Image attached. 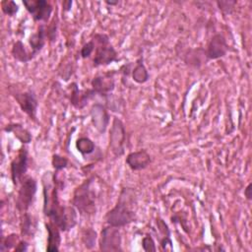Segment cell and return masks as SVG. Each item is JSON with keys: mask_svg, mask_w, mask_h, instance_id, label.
<instances>
[{"mask_svg": "<svg viewBox=\"0 0 252 252\" xmlns=\"http://www.w3.org/2000/svg\"><path fill=\"white\" fill-rule=\"evenodd\" d=\"M70 103L77 109H83L88 104L90 99L95 95L93 89L81 90L79 89L78 84L75 82L70 85Z\"/></svg>", "mask_w": 252, "mask_h": 252, "instance_id": "5bb4252c", "label": "cell"}, {"mask_svg": "<svg viewBox=\"0 0 252 252\" xmlns=\"http://www.w3.org/2000/svg\"><path fill=\"white\" fill-rule=\"evenodd\" d=\"M20 184L21 186L18 191L15 206L19 213L24 214L28 212V210L33 204L35 194L37 191V182L33 177L26 175L22 179Z\"/></svg>", "mask_w": 252, "mask_h": 252, "instance_id": "5b68a950", "label": "cell"}, {"mask_svg": "<svg viewBox=\"0 0 252 252\" xmlns=\"http://www.w3.org/2000/svg\"><path fill=\"white\" fill-rule=\"evenodd\" d=\"M251 187H252V184L249 183V184L246 186V188L244 189V196H245V198H246L248 201H250V200L252 199V189H251Z\"/></svg>", "mask_w": 252, "mask_h": 252, "instance_id": "836d02e7", "label": "cell"}, {"mask_svg": "<svg viewBox=\"0 0 252 252\" xmlns=\"http://www.w3.org/2000/svg\"><path fill=\"white\" fill-rule=\"evenodd\" d=\"M126 143V129L124 123L117 117H114L109 131V148L116 158L124 155Z\"/></svg>", "mask_w": 252, "mask_h": 252, "instance_id": "52a82bcc", "label": "cell"}, {"mask_svg": "<svg viewBox=\"0 0 252 252\" xmlns=\"http://www.w3.org/2000/svg\"><path fill=\"white\" fill-rule=\"evenodd\" d=\"M228 47L229 46L226 42V38L224 37V35L220 32L215 33L210 39L207 49H205L208 61L217 60L224 57L229 50Z\"/></svg>", "mask_w": 252, "mask_h": 252, "instance_id": "7c38bea8", "label": "cell"}, {"mask_svg": "<svg viewBox=\"0 0 252 252\" xmlns=\"http://www.w3.org/2000/svg\"><path fill=\"white\" fill-rule=\"evenodd\" d=\"M76 148L80 154L86 156L94 152L95 145L90 138L81 137L76 141Z\"/></svg>", "mask_w": 252, "mask_h": 252, "instance_id": "cb8c5ba5", "label": "cell"}, {"mask_svg": "<svg viewBox=\"0 0 252 252\" xmlns=\"http://www.w3.org/2000/svg\"><path fill=\"white\" fill-rule=\"evenodd\" d=\"M99 250L103 252L123 251L122 235L119 227L107 224L100 231Z\"/></svg>", "mask_w": 252, "mask_h": 252, "instance_id": "8992f818", "label": "cell"}, {"mask_svg": "<svg viewBox=\"0 0 252 252\" xmlns=\"http://www.w3.org/2000/svg\"><path fill=\"white\" fill-rule=\"evenodd\" d=\"M184 61L185 63L191 66L199 68L201 65H203L204 63L206 64V62H208L205 49L202 47L195 48V49H188L187 52L185 53Z\"/></svg>", "mask_w": 252, "mask_h": 252, "instance_id": "d6986e66", "label": "cell"}, {"mask_svg": "<svg viewBox=\"0 0 252 252\" xmlns=\"http://www.w3.org/2000/svg\"><path fill=\"white\" fill-rule=\"evenodd\" d=\"M131 76H132V80L137 84H144L149 80L150 75L144 64L143 57H140L139 59H137L135 65L133 66Z\"/></svg>", "mask_w": 252, "mask_h": 252, "instance_id": "44dd1931", "label": "cell"}, {"mask_svg": "<svg viewBox=\"0 0 252 252\" xmlns=\"http://www.w3.org/2000/svg\"><path fill=\"white\" fill-rule=\"evenodd\" d=\"M4 131L7 133H13V135L24 145L32 142V136L31 132L20 123H9L4 127Z\"/></svg>", "mask_w": 252, "mask_h": 252, "instance_id": "ac0fdd59", "label": "cell"}, {"mask_svg": "<svg viewBox=\"0 0 252 252\" xmlns=\"http://www.w3.org/2000/svg\"><path fill=\"white\" fill-rule=\"evenodd\" d=\"M1 9L5 15L9 17H13L18 13L19 6L18 4H16V2L12 0H3L1 2Z\"/></svg>", "mask_w": 252, "mask_h": 252, "instance_id": "4316f807", "label": "cell"}, {"mask_svg": "<svg viewBox=\"0 0 252 252\" xmlns=\"http://www.w3.org/2000/svg\"><path fill=\"white\" fill-rule=\"evenodd\" d=\"M125 162L130 169L134 171H138V170H143L147 168L152 162V158L150 154L147 152V150L142 149V150L128 154L126 157Z\"/></svg>", "mask_w": 252, "mask_h": 252, "instance_id": "9a60e30c", "label": "cell"}, {"mask_svg": "<svg viewBox=\"0 0 252 252\" xmlns=\"http://www.w3.org/2000/svg\"><path fill=\"white\" fill-rule=\"evenodd\" d=\"M95 176H91L74 191L71 204L82 217H91L96 213V190L94 188Z\"/></svg>", "mask_w": 252, "mask_h": 252, "instance_id": "3957f363", "label": "cell"}, {"mask_svg": "<svg viewBox=\"0 0 252 252\" xmlns=\"http://www.w3.org/2000/svg\"><path fill=\"white\" fill-rule=\"evenodd\" d=\"M47 40L46 34V26L44 24H40L37 28V31L32 33L29 38V43L32 48V53L33 58L41 51L45 42Z\"/></svg>", "mask_w": 252, "mask_h": 252, "instance_id": "e0dca14e", "label": "cell"}, {"mask_svg": "<svg viewBox=\"0 0 252 252\" xmlns=\"http://www.w3.org/2000/svg\"><path fill=\"white\" fill-rule=\"evenodd\" d=\"M29 168V152L26 146L20 148L17 156L12 159L10 163L11 179L15 186H18L22 179L27 175Z\"/></svg>", "mask_w": 252, "mask_h": 252, "instance_id": "9c48e42d", "label": "cell"}, {"mask_svg": "<svg viewBox=\"0 0 252 252\" xmlns=\"http://www.w3.org/2000/svg\"><path fill=\"white\" fill-rule=\"evenodd\" d=\"M23 5L34 22L47 23L53 11L52 5L46 0H24Z\"/></svg>", "mask_w": 252, "mask_h": 252, "instance_id": "30bf717a", "label": "cell"}, {"mask_svg": "<svg viewBox=\"0 0 252 252\" xmlns=\"http://www.w3.org/2000/svg\"><path fill=\"white\" fill-rule=\"evenodd\" d=\"M20 227H21V235L23 237L24 236L32 237L36 230V221L33 220L32 216H31L28 212H26L22 214Z\"/></svg>", "mask_w": 252, "mask_h": 252, "instance_id": "7402d4cb", "label": "cell"}, {"mask_svg": "<svg viewBox=\"0 0 252 252\" xmlns=\"http://www.w3.org/2000/svg\"><path fill=\"white\" fill-rule=\"evenodd\" d=\"M96 47L94 48V56L93 59V66H105L112 62H117L118 53L109 41V36L105 33H94L92 39ZM95 46V45H94Z\"/></svg>", "mask_w": 252, "mask_h": 252, "instance_id": "277c9868", "label": "cell"}, {"mask_svg": "<svg viewBox=\"0 0 252 252\" xmlns=\"http://www.w3.org/2000/svg\"><path fill=\"white\" fill-rule=\"evenodd\" d=\"M29 248V243L26 240H20L16 247L14 248L15 251H27Z\"/></svg>", "mask_w": 252, "mask_h": 252, "instance_id": "d6a6232c", "label": "cell"}, {"mask_svg": "<svg viewBox=\"0 0 252 252\" xmlns=\"http://www.w3.org/2000/svg\"><path fill=\"white\" fill-rule=\"evenodd\" d=\"M90 114L94 127L100 134H103L109 124V114L105 106L99 102H95L94 104H93Z\"/></svg>", "mask_w": 252, "mask_h": 252, "instance_id": "4fadbf2b", "label": "cell"}, {"mask_svg": "<svg viewBox=\"0 0 252 252\" xmlns=\"http://www.w3.org/2000/svg\"><path fill=\"white\" fill-rule=\"evenodd\" d=\"M11 54L15 60L22 63H27L33 59L32 53L27 50L25 44L21 40H17L13 44L11 49Z\"/></svg>", "mask_w": 252, "mask_h": 252, "instance_id": "ffe728a7", "label": "cell"}, {"mask_svg": "<svg viewBox=\"0 0 252 252\" xmlns=\"http://www.w3.org/2000/svg\"><path fill=\"white\" fill-rule=\"evenodd\" d=\"M142 246H143V249L147 252L157 251L156 242H155V240L153 239V237L151 235L144 236V238L142 239Z\"/></svg>", "mask_w": 252, "mask_h": 252, "instance_id": "4dcf8cb0", "label": "cell"}, {"mask_svg": "<svg viewBox=\"0 0 252 252\" xmlns=\"http://www.w3.org/2000/svg\"><path fill=\"white\" fill-rule=\"evenodd\" d=\"M51 163H52V166L55 169V171L59 172L60 170H62V169L67 167V165L69 163V160H68L67 158H65L63 156H60L58 154H54L52 156Z\"/></svg>", "mask_w": 252, "mask_h": 252, "instance_id": "f1b7e54d", "label": "cell"}, {"mask_svg": "<svg viewBox=\"0 0 252 252\" xmlns=\"http://www.w3.org/2000/svg\"><path fill=\"white\" fill-rule=\"evenodd\" d=\"M47 230V246L46 250L48 252H57L60 249L61 244V230L52 221H47L44 223Z\"/></svg>", "mask_w": 252, "mask_h": 252, "instance_id": "2e32d148", "label": "cell"}, {"mask_svg": "<svg viewBox=\"0 0 252 252\" xmlns=\"http://www.w3.org/2000/svg\"><path fill=\"white\" fill-rule=\"evenodd\" d=\"M19 237L20 236L16 233H11V234L7 235L6 237H2L1 238V247H0L1 252H4L6 250H10L13 247L15 248L16 245L18 244V242L20 241Z\"/></svg>", "mask_w": 252, "mask_h": 252, "instance_id": "484cf974", "label": "cell"}, {"mask_svg": "<svg viewBox=\"0 0 252 252\" xmlns=\"http://www.w3.org/2000/svg\"><path fill=\"white\" fill-rule=\"evenodd\" d=\"M12 96L15 98L17 103L23 112H25L32 121L37 122V107L38 100L33 91L28 90L26 92L12 93Z\"/></svg>", "mask_w": 252, "mask_h": 252, "instance_id": "ba28073f", "label": "cell"}, {"mask_svg": "<svg viewBox=\"0 0 252 252\" xmlns=\"http://www.w3.org/2000/svg\"><path fill=\"white\" fill-rule=\"evenodd\" d=\"M97 238V233L93 228H87L82 236V241L84 243V246L87 249H93L95 245V241Z\"/></svg>", "mask_w": 252, "mask_h": 252, "instance_id": "d4e9b609", "label": "cell"}, {"mask_svg": "<svg viewBox=\"0 0 252 252\" xmlns=\"http://www.w3.org/2000/svg\"><path fill=\"white\" fill-rule=\"evenodd\" d=\"M157 225L161 234V238L159 240V244L162 250H166V245H169L172 248V241L170 239V230L167 224L160 218L157 219Z\"/></svg>", "mask_w": 252, "mask_h": 252, "instance_id": "603a6c76", "label": "cell"}, {"mask_svg": "<svg viewBox=\"0 0 252 252\" xmlns=\"http://www.w3.org/2000/svg\"><path fill=\"white\" fill-rule=\"evenodd\" d=\"M115 74L116 72L109 71L94 77L91 85L95 94H99L102 97H107L108 95H110L115 88Z\"/></svg>", "mask_w": 252, "mask_h": 252, "instance_id": "8fae6325", "label": "cell"}, {"mask_svg": "<svg viewBox=\"0 0 252 252\" xmlns=\"http://www.w3.org/2000/svg\"><path fill=\"white\" fill-rule=\"evenodd\" d=\"M72 6V1H63L62 2V7L64 11H70Z\"/></svg>", "mask_w": 252, "mask_h": 252, "instance_id": "e575fe53", "label": "cell"}, {"mask_svg": "<svg viewBox=\"0 0 252 252\" xmlns=\"http://www.w3.org/2000/svg\"><path fill=\"white\" fill-rule=\"evenodd\" d=\"M94 48H95V46H94V41H93V40L88 41L87 43H85V44L83 45V47H82V49H81V51H80L81 57L84 58V59H85V58H89V57L92 55V53L94 52Z\"/></svg>", "mask_w": 252, "mask_h": 252, "instance_id": "1f68e13d", "label": "cell"}, {"mask_svg": "<svg viewBox=\"0 0 252 252\" xmlns=\"http://www.w3.org/2000/svg\"><path fill=\"white\" fill-rule=\"evenodd\" d=\"M136 191L129 187H123L120 191L116 205L105 214V222L112 226L123 227L136 221Z\"/></svg>", "mask_w": 252, "mask_h": 252, "instance_id": "7a4b0ae2", "label": "cell"}, {"mask_svg": "<svg viewBox=\"0 0 252 252\" xmlns=\"http://www.w3.org/2000/svg\"><path fill=\"white\" fill-rule=\"evenodd\" d=\"M237 2L234 0H226V1H217V5L220 9V11L222 13L223 16L230 15L233 13L234 8L236 6Z\"/></svg>", "mask_w": 252, "mask_h": 252, "instance_id": "83f0119b", "label": "cell"}, {"mask_svg": "<svg viewBox=\"0 0 252 252\" xmlns=\"http://www.w3.org/2000/svg\"><path fill=\"white\" fill-rule=\"evenodd\" d=\"M57 26H58V19L57 17L53 18L48 26H46V34L47 40L49 42H54L57 37Z\"/></svg>", "mask_w": 252, "mask_h": 252, "instance_id": "f546056e", "label": "cell"}, {"mask_svg": "<svg viewBox=\"0 0 252 252\" xmlns=\"http://www.w3.org/2000/svg\"><path fill=\"white\" fill-rule=\"evenodd\" d=\"M58 171L44 172L41 178L43 193V215L55 223L61 231L72 229L78 222L77 210L73 205L65 206L59 201L58 191L62 190V184L57 178Z\"/></svg>", "mask_w": 252, "mask_h": 252, "instance_id": "6da1fadb", "label": "cell"}, {"mask_svg": "<svg viewBox=\"0 0 252 252\" xmlns=\"http://www.w3.org/2000/svg\"><path fill=\"white\" fill-rule=\"evenodd\" d=\"M118 1H105V4L107 5H110V6H113V5H118Z\"/></svg>", "mask_w": 252, "mask_h": 252, "instance_id": "d590c367", "label": "cell"}]
</instances>
